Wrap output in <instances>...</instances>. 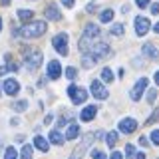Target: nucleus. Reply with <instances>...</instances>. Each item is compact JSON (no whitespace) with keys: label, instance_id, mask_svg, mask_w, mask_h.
Listing matches in <instances>:
<instances>
[{"label":"nucleus","instance_id":"0eeeda50","mask_svg":"<svg viewBox=\"0 0 159 159\" xmlns=\"http://www.w3.org/2000/svg\"><path fill=\"white\" fill-rule=\"evenodd\" d=\"M42 64V52L40 50H30L28 58H26V68L28 70H38Z\"/></svg>","mask_w":159,"mask_h":159},{"label":"nucleus","instance_id":"ddd939ff","mask_svg":"<svg viewBox=\"0 0 159 159\" xmlns=\"http://www.w3.org/2000/svg\"><path fill=\"white\" fill-rule=\"evenodd\" d=\"M44 14H46V20H52V22L62 20V12H60V8L56 6V4H50V6H46Z\"/></svg>","mask_w":159,"mask_h":159},{"label":"nucleus","instance_id":"473e14b6","mask_svg":"<svg viewBox=\"0 0 159 159\" xmlns=\"http://www.w3.org/2000/svg\"><path fill=\"white\" fill-rule=\"evenodd\" d=\"M151 141L155 143V145H159V129H153L151 131Z\"/></svg>","mask_w":159,"mask_h":159},{"label":"nucleus","instance_id":"412c9836","mask_svg":"<svg viewBox=\"0 0 159 159\" xmlns=\"http://www.w3.org/2000/svg\"><path fill=\"white\" fill-rule=\"evenodd\" d=\"M117 139H119V135H117V133H116V131H109V133H107V135H106V143H107V145H109V147H116V143H117Z\"/></svg>","mask_w":159,"mask_h":159},{"label":"nucleus","instance_id":"f257e3e1","mask_svg":"<svg viewBox=\"0 0 159 159\" xmlns=\"http://www.w3.org/2000/svg\"><path fill=\"white\" fill-rule=\"evenodd\" d=\"M46 30H48V24L44 22V20H34V22H26L22 28H20V36L32 40V38L44 36V34H46Z\"/></svg>","mask_w":159,"mask_h":159},{"label":"nucleus","instance_id":"7ed1b4c3","mask_svg":"<svg viewBox=\"0 0 159 159\" xmlns=\"http://www.w3.org/2000/svg\"><path fill=\"white\" fill-rule=\"evenodd\" d=\"M93 139H96V133H86V135H84V141L76 147V151L72 153V157H70V159H82V155L89 149V145H92Z\"/></svg>","mask_w":159,"mask_h":159},{"label":"nucleus","instance_id":"39448f33","mask_svg":"<svg viewBox=\"0 0 159 159\" xmlns=\"http://www.w3.org/2000/svg\"><path fill=\"white\" fill-rule=\"evenodd\" d=\"M89 52H92V56L96 58V60H103V58L111 56V48H109L107 44H103V42H99L93 48H89Z\"/></svg>","mask_w":159,"mask_h":159},{"label":"nucleus","instance_id":"72a5a7b5","mask_svg":"<svg viewBox=\"0 0 159 159\" xmlns=\"http://www.w3.org/2000/svg\"><path fill=\"white\" fill-rule=\"evenodd\" d=\"M135 4H137L139 8H147L149 4H151V0H135Z\"/></svg>","mask_w":159,"mask_h":159},{"label":"nucleus","instance_id":"a211bd4d","mask_svg":"<svg viewBox=\"0 0 159 159\" xmlns=\"http://www.w3.org/2000/svg\"><path fill=\"white\" fill-rule=\"evenodd\" d=\"M50 141L56 143V145H62V143L66 141V137H64L62 133L58 131V129H54V131H50Z\"/></svg>","mask_w":159,"mask_h":159},{"label":"nucleus","instance_id":"f3484780","mask_svg":"<svg viewBox=\"0 0 159 159\" xmlns=\"http://www.w3.org/2000/svg\"><path fill=\"white\" fill-rule=\"evenodd\" d=\"M34 145H36V147L40 149V151H44V153H46L48 149H50L48 141H46V139H44L42 135H36V137H34Z\"/></svg>","mask_w":159,"mask_h":159},{"label":"nucleus","instance_id":"f704fd0d","mask_svg":"<svg viewBox=\"0 0 159 159\" xmlns=\"http://www.w3.org/2000/svg\"><path fill=\"white\" fill-rule=\"evenodd\" d=\"M60 2H62L66 8H74V0H60Z\"/></svg>","mask_w":159,"mask_h":159},{"label":"nucleus","instance_id":"4468645a","mask_svg":"<svg viewBox=\"0 0 159 159\" xmlns=\"http://www.w3.org/2000/svg\"><path fill=\"white\" fill-rule=\"evenodd\" d=\"M62 76V66H60L58 60H52V62L48 64V78L50 80H58Z\"/></svg>","mask_w":159,"mask_h":159},{"label":"nucleus","instance_id":"c85d7f7f","mask_svg":"<svg viewBox=\"0 0 159 159\" xmlns=\"http://www.w3.org/2000/svg\"><path fill=\"white\" fill-rule=\"evenodd\" d=\"M92 159H107V157H106V153H103V151L93 149V151H92Z\"/></svg>","mask_w":159,"mask_h":159},{"label":"nucleus","instance_id":"c9c22d12","mask_svg":"<svg viewBox=\"0 0 159 159\" xmlns=\"http://www.w3.org/2000/svg\"><path fill=\"white\" fill-rule=\"evenodd\" d=\"M109 159H123V155H121L119 151H113L111 155H109Z\"/></svg>","mask_w":159,"mask_h":159},{"label":"nucleus","instance_id":"58836bf2","mask_svg":"<svg viewBox=\"0 0 159 159\" xmlns=\"http://www.w3.org/2000/svg\"><path fill=\"white\" fill-rule=\"evenodd\" d=\"M0 4H2V6H8V4H10V0H0Z\"/></svg>","mask_w":159,"mask_h":159},{"label":"nucleus","instance_id":"cd10ccee","mask_svg":"<svg viewBox=\"0 0 159 159\" xmlns=\"http://www.w3.org/2000/svg\"><path fill=\"white\" fill-rule=\"evenodd\" d=\"M125 155L131 159V157H135V145H131V143H127L125 145Z\"/></svg>","mask_w":159,"mask_h":159},{"label":"nucleus","instance_id":"a19ab883","mask_svg":"<svg viewBox=\"0 0 159 159\" xmlns=\"http://www.w3.org/2000/svg\"><path fill=\"white\" fill-rule=\"evenodd\" d=\"M153 30H155V32H157V34H159V22H157V24H155V26H153Z\"/></svg>","mask_w":159,"mask_h":159},{"label":"nucleus","instance_id":"e433bc0d","mask_svg":"<svg viewBox=\"0 0 159 159\" xmlns=\"http://www.w3.org/2000/svg\"><path fill=\"white\" fill-rule=\"evenodd\" d=\"M151 14H159V4H151Z\"/></svg>","mask_w":159,"mask_h":159},{"label":"nucleus","instance_id":"ea45409f","mask_svg":"<svg viewBox=\"0 0 159 159\" xmlns=\"http://www.w3.org/2000/svg\"><path fill=\"white\" fill-rule=\"evenodd\" d=\"M155 84L159 86V72H155Z\"/></svg>","mask_w":159,"mask_h":159},{"label":"nucleus","instance_id":"f03ea898","mask_svg":"<svg viewBox=\"0 0 159 159\" xmlns=\"http://www.w3.org/2000/svg\"><path fill=\"white\" fill-rule=\"evenodd\" d=\"M68 96L72 99V103L80 106V103H84L88 99V92L84 88H78V86H74V84H70L68 86Z\"/></svg>","mask_w":159,"mask_h":159},{"label":"nucleus","instance_id":"aec40b11","mask_svg":"<svg viewBox=\"0 0 159 159\" xmlns=\"http://www.w3.org/2000/svg\"><path fill=\"white\" fill-rule=\"evenodd\" d=\"M16 16L22 20V22H30V20L34 18V12H32V10H18Z\"/></svg>","mask_w":159,"mask_h":159},{"label":"nucleus","instance_id":"dca6fc26","mask_svg":"<svg viewBox=\"0 0 159 159\" xmlns=\"http://www.w3.org/2000/svg\"><path fill=\"white\" fill-rule=\"evenodd\" d=\"M78 135H80V127L76 125V123H70V125H68V131H66V135H64V137H66L68 141H72V139H76Z\"/></svg>","mask_w":159,"mask_h":159},{"label":"nucleus","instance_id":"7c9ffc66","mask_svg":"<svg viewBox=\"0 0 159 159\" xmlns=\"http://www.w3.org/2000/svg\"><path fill=\"white\" fill-rule=\"evenodd\" d=\"M157 119H159V109H155V111H153V116L145 121V125H151V123H153V121H157Z\"/></svg>","mask_w":159,"mask_h":159},{"label":"nucleus","instance_id":"bb28decb","mask_svg":"<svg viewBox=\"0 0 159 159\" xmlns=\"http://www.w3.org/2000/svg\"><path fill=\"white\" fill-rule=\"evenodd\" d=\"M109 32H111V36H123V24H113Z\"/></svg>","mask_w":159,"mask_h":159},{"label":"nucleus","instance_id":"9b49d317","mask_svg":"<svg viewBox=\"0 0 159 159\" xmlns=\"http://www.w3.org/2000/svg\"><path fill=\"white\" fill-rule=\"evenodd\" d=\"M2 88H4V93H6V96H16V93L20 92V84H18L14 78H8V80H4Z\"/></svg>","mask_w":159,"mask_h":159},{"label":"nucleus","instance_id":"9d476101","mask_svg":"<svg viewBox=\"0 0 159 159\" xmlns=\"http://www.w3.org/2000/svg\"><path fill=\"white\" fill-rule=\"evenodd\" d=\"M117 127H119V131H121V133H133L137 129V121L133 117H123L121 121H119Z\"/></svg>","mask_w":159,"mask_h":159},{"label":"nucleus","instance_id":"79ce46f5","mask_svg":"<svg viewBox=\"0 0 159 159\" xmlns=\"http://www.w3.org/2000/svg\"><path fill=\"white\" fill-rule=\"evenodd\" d=\"M0 30H2V18H0Z\"/></svg>","mask_w":159,"mask_h":159},{"label":"nucleus","instance_id":"393cba45","mask_svg":"<svg viewBox=\"0 0 159 159\" xmlns=\"http://www.w3.org/2000/svg\"><path fill=\"white\" fill-rule=\"evenodd\" d=\"M12 107L16 109V111H24V109H28V102L26 99H20V102H14Z\"/></svg>","mask_w":159,"mask_h":159},{"label":"nucleus","instance_id":"a878e982","mask_svg":"<svg viewBox=\"0 0 159 159\" xmlns=\"http://www.w3.org/2000/svg\"><path fill=\"white\" fill-rule=\"evenodd\" d=\"M4 159H18V151L14 147H6V151H4Z\"/></svg>","mask_w":159,"mask_h":159},{"label":"nucleus","instance_id":"20e7f679","mask_svg":"<svg viewBox=\"0 0 159 159\" xmlns=\"http://www.w3.org/2000/svg\"><path fill=\"white\" fill-rule=\"evenodd\" d=\"M52 46L56 48V52L60 56H68V34H56L52 38Z\"/></svg>","mask_w":159,"mask_h":159},{"label":"nucleus","instance_id":"6e6552de","mask_svg":"<svg viewBox=\"0 0 159 159\" xmlns=\"http://www.w3.org/2000/svg\"><path fill=\"white\" fill-rule=\"evenodd\" d=\"M89 89H92V96L96 98V99H107V89H106V86H103L99 80H93L92 82V86H89Z\"/></svg>","mask_w":159,"mask_h":159},{"label":"nucleus","instance_id":"c756f323","mask_svg":"<svg viewBox=\"0 0 159 159\" xmlns=\"http://www.w3.org/2000/svg\"><path fill=\"white\" fill-rule=\"evenodd\" d=\"M155 98H157V92L155 89H149L147 92V103H155Z\"/></svg>","mask_w":159,"mask_h":159},{"label":"nucleus","instance_id":"b1692460","mask_svg":"<svg viewBox=\"0 0 159 159\" xmlns=\"http://www.w3.org/2000/svg\"><path fill=\"white\" fill-rule=\"evenodd\" d=\"M102 80H103V82H106V84L113 82V72H111V70H109V68H103V70H102Z\"/></svg>","mask_w":159,"mask_h":159},{"label":"nucleus","instance_id":"1a4fd4ad","mask_svg":"<svg viewBox=\"0 0 159 159\" xmlns=\"http://www.w3.org/2000/svg\"><path fill=\"white\" fill-rule=\"evenodd\" d=\"M149 28H151V22H149L145 16H137L135 18V34L137 36H145L149 32Z\"/></svg>","mask_w":159,"mask_h":159},{"label":"nucleus","instance_id":"4c0bfd02","mask_svg":"<svg viewBox=\"0 0 159 159\" xmlns=\"http://www.w3.org/2000/svg\"><path fill=\"white\" fill-rule=\"evenodd\" d=\"M135 159H145V153H135Z\"/></svg>","mask_w":159,"mask_h":159},{"label":"nucleus","instance_id":"2eb2a0df","mask_svg":"<svg viewBox=\"0 0 159 159\" xmlns=\"http://www.w3.org/2000/svg\"><path fill=\"white\" fill-rule=\"evenodd\" d=\"M96 113H98V107H96V106H88V107L82 109L80 119H82V121H92V119L96 117Z\"/></svg>","mask_w":159,"mask_h":159},{"label":"nucleus","instance_id":"f8f14e48","mask_svg":"<svg viewBox=\"0 0 159 159\" xmlns=\"http://www.w3.org/2000/svg\"><path fill=\"white\" fill-rule=\"evenodd\" d=\"M102 36V30H99L98 24H86V28H84V38L86 40H96Z\"/></svg>","mask_w":159,"mask_h":159},{"label":"nucleus","instance_id":"2f4dec72","mask_svg":"<svg viewBox=\"0 0 159 159\" xmlns=\"http://www.w3.org/2000/svg\"><path fill=\"white\" fill-rule=\"evenodd\" d=\"M76 74H78L76 68H68V70H66V78H68V80H74V78H76Z\"/></svg>","mask_w":159,"mask_h":159},{"label":"nucleus","instance_id":"423d86ee","mask_svg":"<svg viewBox=\"0 0 159 159\" xmlns=\"http://www.w3.org/2000/svg\"><path fill=\"white\" fill-rule=\"evenodd\" d=\"M147 84H149L147 78H139V80H137V84H135V86H133V89H131V99H133V102H139V99H141L143 92L147 89Z\"/></svg>","mask_w":159,"mask_h":159},{"label":"nucleus","instance_id":"5701e85b","mask_svg":"<svg viewBox=\"0 0 159 159\" xmlns=\"http://www.w3.org/2000/svg\"><path fill=\"white\" fill-rule=\"evenodd\" d=\"M20 159H32V145H24L20 149Z\"/></svg>","mask_w":159,"mask_h":159},{"label":"nucleus","instance_id":"4be33fe9","mask_svg":"<svg viewBox=\"0 0 159 159\" xmlns=\"http://www.w3.org/2000/svg\"><path fill=\"white\" fill-rule=\"evenodd\" d=\"M111 20H113V10L107 8V10H103V12L99 14V22H106L107 24V22H111Z\"/></svg>","mask_w":159,"mask_h":159},{"label":"nucleus","instance_id":"6ab92c4d","mask_svg":"<svg viewBox=\"0 0 159 159\" xmlns=\"http://www.w3.org/2000/svg\"><path fill=\"white\" fill-rule=\"evenodd\" d=\"M141 52H143V56H145V58H157V50L153 48V44H143Z\"/></svg>","mask_w":159,"mask_h":159}]
</instances>
